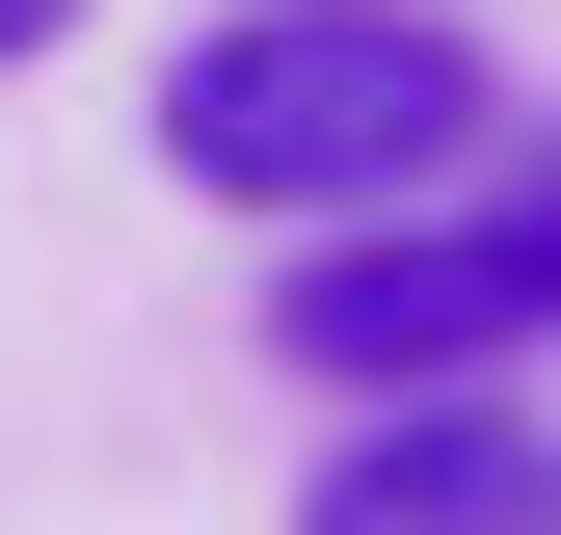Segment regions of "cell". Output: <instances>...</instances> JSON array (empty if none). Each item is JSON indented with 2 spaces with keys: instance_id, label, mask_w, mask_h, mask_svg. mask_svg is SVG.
Masks as SVG:
<instances>
[{
  "instance_id": "277c9868",
  "label": "cell",
  "mask_w": 561,
  "mask_h": 535,
  "mask_svg": "<svg viewBox=\"0 0 561 535\" xmlns=\"http://www.w3.org/2000/svg\"><path fill=\"white\" fill-rule=\"evenodd\" d=\"M54 27H81V0H0V54H54Z\"/></svg>"
},
{
  "instance_id": "3957f363",
  "label": "cell",
  "mask_w": 561,
  "mask_h": 535,
  "mask_svg": "<svg viewBox=\"0 0 561 535\" xmlns=\"http://www.w3.org/2000/svg\"><path fill=\"white\" fill-rule=\"evenodd\" d=\"M295 535H561V429H535V401H481V375L347 401V455H321Z\"/></svg>"
},
{
  "instance_id": "5b68a950",
  "label": "cell",
  "mask_w": 561,
  "mask_h": 535,
  "mask_svg": "<svg viewBox=\"0 0 561 535\" xmlns=\"http://www.w3.org/2000/svg\"><path fill=\"white\" fill-rule=\"evenodd\" d=\"M508 215H535V241H561V134H535V187H508Z\"/></svg>"
},
{
  "instance_id": "7a4b0ae2",
  "label": "cell",
  "mask_w": 561,
  "mask_h": 535,
  "mask_svg": "<svg viewBox=\"0 0 561 535\" xmlns=\"http://www.w3.org/2000/svg\"><path fill=\"white\" fill-rule=\"evenodd\" d=\"M535 321H561V241H535V215H428V187H401V215H321V241H295L267 349H295L321 401H428V375H508Z\"/></svg>"
},
{
  "instance_id": "6da1fadb",
  "label": "cell",
  "mask_w": 561,
  "mask_h": 535,
  "mask_svg": "<svg viewBox=\"0 0 561 535\" xmlns=\"http://www.w3.org/2000/svg\"><path fill=\"white\" fill-rule=\"evenodd\" d=\"M161 161L215 187V215H401V187L481 161V27L455 0H241V27H187L161 81Z\"/></svg>"
}]
</instances>
